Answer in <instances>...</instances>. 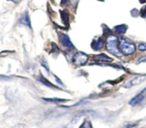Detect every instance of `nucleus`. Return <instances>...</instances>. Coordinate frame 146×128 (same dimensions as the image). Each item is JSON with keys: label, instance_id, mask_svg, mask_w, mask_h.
Wrapping results in <instances>:
<instances>
[{"label": "nucleus", "instance_id": "obj_1", "mask_svg": "<svg viewBox=\"0 0 146 128\" xmlns=\"http://www.w3.org/2000/svg\"><path fill=\"white\" fill-rule=\"evenodd\" d=\"M106 49L110 53L117 57H122V52L118 48V39L115 35H110L106 41Z\"/></svg>", "mask_w": 146, "mask_h": 128}, {"label": "nucleus", "instance_id": "obj_2", "mask_svg": "<svg viewBox=\"0 0 146 128\" xmlns=\"http://www.w3.org/2000/svg\"><path fill=\"white\" fill-rule=\"evenodd\" d=\"M120 49L123 54L129 55L135 52L136 47L135 44L130 39L121 38L120 39Z\"/></svg>", "mask_w": 146, "mask_h": 128}, {"label": "nucleus", "instance_id": "obj_3", "mask_svg": "<svg viewBox=\"0 0 146 128\" xmlns=\"http://www.w3.org/2000/svg\"><path fill=\"white\" fill-rule=\"evenodd\" d=\"M88 61V55L82 52H78L73 56L72 62L77 67H81L87 63Z\"/></svg>", "mask_w": 146, "mask_h": 128}, {"label": "nucleus", "instance_id": "obj_4", "mask_svg": "<svg viewBox=\"0 0 146 128\" xmlns=\"http://www.w3.org/2000/svg\"><path fill=\"white\" fill-rule=\"evenodd\" d=\"M146 79V74H143V75H140L136 77L133 80H132L130 82L128 83V88L133 86H135V85H138V84H141L142 82L145 80Z\"/></svg>", "mask_w": 146, "mask_h": 128}, {"label": "nucleus", "instance_id": "obj_5", "mask_svg": "<svg viewBox=\"0 0 146 128\" xmlns=\"http://www.w3.org/2000/svg\"><path fill=\"white\" fill-rule=\"evenodd\" d=\"M61 41L63 45L66 47H68L70 49H75V46L72 44L70 41V38L68 37V36L64 34H61Z\"/></svg>", "mask_w": 146, "mask_h": 128}, {"label": "nucleus", "instance_id": "obj_6", "mask_svg": "<svg viewBox=\"0 0 146 128\" xmlns=\"http://www.w3.org/2000/svg\"><path fill=\"white\" fill-rule=\"evenodd\" d=\"M143 99H144V95L142 93L139 94V95H136L134 98H133V99H131V101L130 102V105H133V106L138 105L139 103H140V102L143 101Z\"/></svg>", "mask_w": 146, "mask_h": 128}, {"label": "nucleus", "instance_id": "obj_7", "mask_svg": "<svg viewBox=\"0 0 146 128\" xmlns=\"http://www.w3.org/2000/svg\"><path fill=\"white\" fill-rule=\"evenodd\" d=\"M95 60H98V61H100V62H110L113 61V59L108 57V56L105 55V54H104L97 55L96 57H95Z\"/></svg>", "mask_w": 146, "mask_h": 128}, {"label": "nucleus", "instance_id": "obj_8", "mask_svg": "<svg viewBox=\"0 0 146 128\" xmlns=\"http://www.w3.org/2000/svg\"><path fill=\"white\" fill-rule=\"evenodd\" d=\"M102 46H103V42L101 39H100L99 40L93 41L92 43V47L95 50H100L102 48Z\"/></svg>", "mask_w": 146, "mask_h": 128}, {"label": "nucleus", "instance_id": "obj_9", "mask_svg": "<svg viewBox=\"0 0 146 128\" xmlns=\"http://www.w3.org/2000/svg\"><path fill=\"white\" fill-rule=\"evenodd\" d=\"M127 27L125 25H118V26H116L115 27V30L116 33L118 34H123L127 30Z\"/></svg>", "mask_w": 146, "mask_h": 128}, {"label": "nucleus", "instance_id": "obj_10", "mask_svg": "<svg viewBox=\"0 0 146 128\" xmlns=\"http://www.w3.org/2000/svg\"><path fill=\"white\" fill-rule=\"evenodd\" d=\"M20 22L23 25H26V26H28L29 27H31V25H30V21H29V16H28L27 13H25L23 16L20 19Z\"/></svg>", "mask_w": 146, "mask_h": 128}, {"label": "nucleus", "instance_id": "obj_11", "mask_svg": "<svg viewBox=\"0 0 146 128\" xmlns=\"http://www.w3.org/2000/svg\"><path fill=\"white\" fill-rule=\"evenodd\" d=\"M38 80H39V81H40V82H41L42 83H43V84H45L46 86L49 87V88H55V87H54V85H53V84H52V83H50V82L48 81V80H47L45 78H44V77H39Z\"/></svg>", "mask_w": 146, "mask_h": 128}, {"label": "nucleus", "instance_id": "obj_12", "mask_svg": "<svg viewBox=\"0 0 146 128\" xmlns=\"http://www.w3.org/2000/svg\"><path fill=\"white\" fill-rule=\"evenodd\" d=\"M80 128H93L92 127V123L90 122L89 120H85L83 122V123L80 125Z\"/></svg>", "mask_w": 146, "mask_h": 128}, {"label": "nucleus", "instance_id": "obj_13", "mask_svg": "<svg viewBox=\"0 0 146 128\" xmlns=\"http://www.w3.org/2000/svg\"><path fill=\"white\" fill-rule=\"evenodd\" d=\"M44 100L48 101V102H60L65 101V99H59V98H50V99H47V98H44Z\"/></svg>", "mask_w": 146, "mask_h": 128}, {"label": "nucleus", "instance_id": "obj_14", "mask_svg": "<svg viewBox=\"0 0 146 128\" xmlns=\"http://www.w3.org/2000/svg\"><path fill=\"white\" fill-rule=\"evenodd\" d=\"M137 49H138L140 51H145L146 44L145 43H140V44L138 45V47H137Z\"/></svg>", "mask_w": 146, "mask_h": 128}, {"label": "nucleus", "instance_id": "obj_15", "mask_svg": "<svg viewBox=\"0 0 146 128\" xmlns=\"http://www.w3.org/2000/svg\"><path fill=\"white\" fill-rule=\"evenodd\" d=\"M52 52L59 53L60 50H59V48L57 47V46L54 43H52Z\"/></svg>", "mask_w": 146, "mask_h": 128}, {"label": "nucleus", "instance_id": "obj_16", "mask_svg": "<svg viewBox=\"0 0 146 128\" xmlns=\"http://www.w3.org/2000/svg\"><path fill=\"white\" fill-rule=\"evenodd\" d=\"M61 15H62V17L63 22H67V20H68V17H67V14H65L64 12H63Z\"/></svg>", "mask_w": 146, "mask_h": 128}, {"label": "nucleus", "instance_id": "obj_17", "mask_svg": "<svg viewBox=\"0 0 146 128\" xmlns=\"http://www.w3.org/2000/svg\"><path fill=\"white\" fill-rule=\"evenodd\" d=\"M12 128H27V125H24V124H18V125L14 126Z\"/></svg>", "mask_w": 146, "mask_h": 128}, {"label": "nucleus", "instance_id": "obj_18", "mask_svg": "<svg viewBox=\"0 0 146 128\" xmlns=\"http://www.w3.org/2000/svg\"><path fill=\"white\" fill-rule=\"evenodd\" d=\"M141 62H146V57H141L137 60V63H141Z\"/></svg>", "mask_w": 146, "mask_h": 128}, {"label": "nucleus", "instance_id": "obj_19", "mask_svg": "<svg viewBox=\"0 0 146 128\" xmlns=\"http://www.w3.org/2000/svg\"><path fill=\"white\" fill-rule=\"evenodd\" d=\"M141 16L143 17H146V6L141 9Z\"/></svg>", "mask_w": 146, "mask_h": 128}, {"label": "nucleus", "instance_id": "obj_20", "mask_svg": "<svg viewBox=\"0 0 146 128\" xmlns=\"http://www.w3.org/2000/svg\"><path fill=\"white\" fill-rule=\"evenodd\" d=\"M9 80V77H5V76L0 75V80Z\"/></svg>", "mask_w": 146, "mask_h": 128}, {"label": "nucleus", "instance_id": "obj_21", "mask_svg": "<svg viewBox=\"0 0 146 128\" xmlns=\"http://www.w3.org/2000/svg\"><path fill=\"white\" fill-rule=\"evenodd\" d=\"M55 80H56V81H57V82H58L59 84H61V85H62V82L61 81H60V79L58 78V77H55Z\"/></svg>", "mask_w": 146, "mask_h": 128}, {"label": "nucleus", "instance_id": "obj_22", "mask_svg": "<svg viewBox=\"0 0 146 128\" xmlns=\"http://www.w3.org/2000/svg\"><path fill=\"white\" fill-rule=\"evenodd\" d=\"M133 126H134V125H128V126L125 127L124 128H133Z\"/></svg>", "mask_w": 146, "mask_h": 128}, {"label": "nucleus", "instance_id": "obj_23", "mask_svg": "<svg viewBox=\"0 0 146 128\" xmlns=\"http://www.w3.org/2000/svg\"><path fill=\"white\" fill-rule=\"evenodd\" d=\"M42 64L43 66H44V67H45V66H44V63H42ZM46 70H47V72H49V68H48V66H47V67H46Z\"/></svg>", "mask_w": 146, "mask_h": 128}, {"label": "nucleus", "instance_id": "obj_24", "mask_svg": "<svg viewBox=\"0 0 146 128\" xmlns=\"http://www.w3.org/2000/svg\"><path fill=\"white\" fill-rule=\"evenodd\" d=\"M67 0H62V5L67 3Z\"/></svg>", "mask_w": 146, "mask_h": 128}, {"label": "nucleus", "instance_id": "obj_25", "mask_svg": "<svg viewBox=\"0 0 146 128\" xmlns=\"http://www.w3.org/2000/svg\"><path fill=\"white\" fill-rule=\"evenodd\" d=\"M7 1H13V2H16L17 0H7Z\"/></svg>", "mask_w": 146, "mask_h": 128}, {"label": "nucleus", "instance_id": "obj_26", "mask_svg": "<svg viewBox=\"0 0 146 128\" xmlns=\"http://www.w3.org/2000/svg\"><path fill=\"white\" fill-rule=\"evenodd\" d=\"M99 1H102V0H99Z\"/></svg>", "mask_w": 146, "mask_h": 128}]
</instances>
